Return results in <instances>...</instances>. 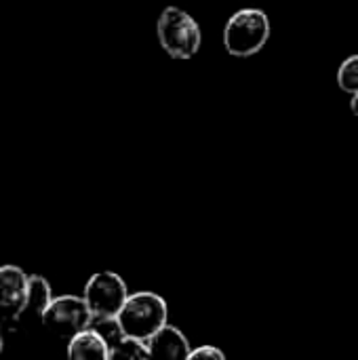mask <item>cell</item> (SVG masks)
I'll return each mask as SVG.
<instances>
[{
  "label": "cell",
  "instance_id": "obj_1",
  "mask_svg": "<svg viewBox=\"0 0 358 360\" xmlns=\"http://www.w3.org/2000/svg\"><path fill=\"white\" fill-rule=\"evenodd\" d=\"M167 319H169L167 302L152 291L129 293L122 310L116 316L118 327L124 335L143 342H148L158 329H162L167 325Z\"/></svg>",
  "mask_w": 358,
  "mask_h": 360
},
{
  "label": "cell",
  "instance_id": "obj_2",
  "mask_svg": "<svg viewBox=\"0 0 358 360\" xmlns=\"http://www.w3.org/2000/svg\"><path fill=\"white\" fill-rule=\"evenodd\" d=\"M272 23L262 8L236 11L224 27V46L232 57H253L270 40Z\"/></svg>",
  "mask_w": 358,
  "mask_h": 360
},
{
  "label": "cell",
  "instance_id": "obj_3",
  "mask_svg": "<svg viewBox=\"0 0 358 360\" xmlns=\"http://www.w3.org/2000/svg\"><path fill=\"white\" fill-rule=\"evenodd\" d=\"M158 42L173 59H192L203 44V32L196 19L179 6H165L156 23Z\"/></svg>",
  "mask_w": 358,
  "mask_h": 360
},
{
  "label": "cell",
  "instance_id": "obj_4",
  "mask_svg": "<svg viewBox=\"0 0 358 360\" xmlns=\"http://www.w3.org/2000/svg\"><path fill=\"white\" fill-rule=\"evenodd\" d=\"M82 297L93 314V321H106L118 316V312L122 310L129 297V289L122 276L103 270V272H95L87 281Z\"/></svg>",
  "mask_w": 358,
  "mask_h": 360
},
{
  "label": "cell",
  "instance_id": "obj_5",
  "mask_svg": "<svg viewBox=\"0 0 358 360\" xmlns=\"http://www.w3.org/2000/svg\"><path fill=\"white\" fill-rule=\"evenodd\" d=\"M42 325L61 340H72L76 333L84 331L93 323V314L84 302V297L78 295H59L53 297L44 314L40 316Z\"/></svg>",
  "mask_w": 358,
  "mask_h": 360
},
{
  "label": "cell",
  "instance_id": "obj_6",
  "mask_svg": "<svg viewBox=\"0 0 358 360\" xmlns=\"http://www.w3.org/2000/svg\"><path fill=\"white\" fill-rule=\"evenodd\" d=\"M27 274L17 266H0V319L15 321L25 312Z\"/></svg>",
  "mask_w": 358,
  "mask_h": 360
},
{
  "label": "cell",
  "instance_id": "obj_7",
  "mask_svg": "<svg viewBox=\"0 0 358 360\" xmlns=\"http://www.w3.org/2000/svg\"><path fill=\"white\" fill-rule=\"evenodd\" d=\"M148 348L152 356L162 360H188L192 350L188 338L169 323L148 340Z\"/></svg>",
  "mask_w": 358,
  "mask_h": 360
},
{
  "label": "cell",
  "instance_id": "obj_8",
  "mask_svg": "<svg viewBox=\"0 0 358 360\" xmlns=\"http://www.w3.org/2000/svg\"><path fill=\"white\" fill-rule=\"evenodd\" d=\"M68 356L72 360H110V344L95 327H87L70 340Z\"/></svg>",
  "mask_w": 358,
  "mask_h": 360
},
{
  "label": "cell",
  "instance_id": "obj_9",
  "mask_svg": "<svg viewBox=\"0 0 358 360\" xmlns=\"http://www.w3.org/2000/svg\"><path fill=\"white\" fill-rule=\"evenodd\" d=\"M51 302H53V291H51L49 281L44 276H40V274L27 276V304H25V312L42 316Z\"/></svg>",
  "mask_w": 358,
  "mask_h": 360
},
{
  "label": "cell",
  "instance_id": "obj_10",
  "mask_svg": "<svg viewBox=\"0 0 358 360\" xmlns=\"http://www.w3.org/2000/svg\"><path fill=\"white\" fill-rule=\"evenodd\" d=\"M150 348H148V342L143 340H137V338H129V335H122L118 338L114 344H110V360L118 359H150Z\"/></svg>",
  "mask_w": 358,
  "mask_h": 360
},
{
  "label": "cell",
  "instance_id": "obj_11",
  "mask_svg": "<svg viewBox=\"0 0 358 360\" xmlns=\"http://www.w3.org/2000/svg\"><path fill=\"white\" fill-rule=\"evenodd\" d=\"M338 84L344 93H358V55H350L340 63L338 70Z\"/></svg>",
  "mask_w": 358,
  "mask_h": 360
},
{
  "label": "cell",
  "instance_id": "obj_12",
  "mask_svg": "<svg viewBox=\"0 0 358 360\" xmlns=\"http://www.w3.org/2000/svg\"><path fill=\"white\" fill-rule=\"evenodd\" d=\"M188 360H226V354L215 346H200L190 350Z\"/></svg>",
  "mask_w": 358,
  "mask_h": 360
},
{
  "label": "cell",
  "instance_id": "obj_13",
  "mask_svg": "<svg viewBox=\"0 0 358 360\" xmlns=\"http://www.w3.org/2000/svg\"><path fill=\"white\" fill-rule=\"evenodd\" d=\"M350 110H352V114L358 118V93L352 95V101H350Z\"/></svg>",
  "mask_w": 358,
  "mask_h": 360
},
{
  "label": "cell",
  "instance_id": "obj_14",
  "mask_svg": "<svg viewBox=\"0 0 358 360\" xmlns=\"http://www.w3.org/2000/svg\"><path fill=\"white\" fill-rule=\"evenodd\" d=\"M0 352H2V340H0Z\"/></svg>",
  "mask_w": 358,
  "mask_h": 360
}]
</instances>
